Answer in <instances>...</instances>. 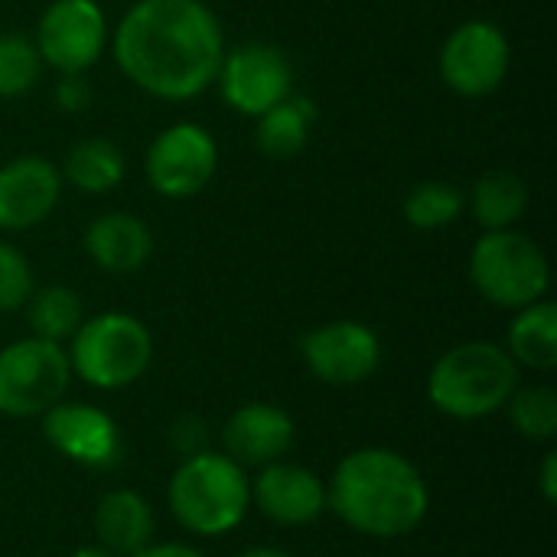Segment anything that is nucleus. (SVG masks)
Listing matches in <instances>:
<instances>
[{
    "mask_svg": "<svg viewBox=\"0 0 557 557\" xmlns=\"http://www.w3.org/2000/svg\"><path fill=\"white\" fill-rule=\"evenodd\" d=\"M297 441L294 418L268 401H248L232 411V418L222 428V447L225 457H232L242 470L248 467H268L274 460H284Z\"/></svg>",
    "mask_w": 557,
    "mask_h": 557,
    "instance_id": "16",
    "label": "nucleus"
},
{
    "mask_svg": "<svg viewBox=\"0 0 557 557\" xmlns=\"http://www.w3.org/2000/svg\"><path fill=\"white\" fill-rule=\"evenodd\" d=\"M91 525L98 535V548L111 552L114 557L137 555L140 548L153 542V532H157L150 503L134 490L104 493L95 506Z\"/></svg>",
    "mask_w": 557,
    "mask_h": 557,
    "instance_id": "18",
    "label": "nucleus"
},
{
    "mask_svg": "<svg viewBox=\"0 0 557 557\" xmlns=\"http://www.w3.org/2000/svg\"><path fill=\"white\" fill-rule=\"evenodd\" d=\"M512 428L535 444L555 441L557 437V392L552 385H529L516 388L506 401Z\"/></svg>",
    "mask_w": 557,
    "mask_h": 557,
    "instance_id": "25",
    "label": "nucleus"
},
{
    "mask_svg": "<svg viewBox=\"0 0 557 557\" xmlns=\"http://www.w3.org/2000/svg\"><path fill=\"white\" fill-rule=\"evenodd\" d=\"M62 180L72 183L78 193L88 196H104L124 183L127 160L121 147L108 137H82L69 147L65 163H62Z\"/></svg>",
    "mask_w": 557,
    "mask_h": 557,
    "instance_id": "20",
    "label": "nucleus"
},
{
    "mask_svg": "<svg viewBox=\"0 0 557 557\" xmlns=\"http://www.w3.org/2000/svg\"><path fill=\"white\" fill-rule=\"evenodd\" d=\"M238 557H294L290 552H284V548H271V545H258V548H248V552H242Z\"/></svg>",
    "mask_w": 557,
    "mask_h": 557,
    "instance_id": "31",
    "label": "nucleus"
},
{
    "mask_svg": "<svg viewBox=\"0 0 557 557\" xmlns=\"http://www.w3.org/2000/svg\"><path fill=\"white\" fill-rule=\"evenodd\" d=\"M255 121H258V127H255L258 150L271 160H290L307 147L310 131L317 124V108L310 98L290 95Z\"/></svg>",
    "mask_w": 557,
    "mask_h": 557,
    "instance_id": "22",
    "label": "nucleus"
},
{
    "mask_svg": "<svg viewBox=\"0 0 557 557\" xmlns=\"http://www.w3.org/2000/svg\"><path fill=\"white\" fill-rule=\"evenodd\" d=\"M506 352L519 369L555 372L557 369V307L552 300H535L516 310L509 323Z\"/></svg>",
    "mask_w": 557,
    "mask_h": 557,
    "instance_id": "19",
    "label": "nucleus"
},
{
    "mask_svg": "<svg viewBox=\"0 0 557 557\" xmlns=\"http://www.w3.org/2000/svg\"><path fill=\"white\" fill-rule=\"evenodd\" d=\"M215 82L222 101L235 114L261 117L264 111L294 95V65L284 49L251 39L225 49Z\"/></svg>",
    "mask_w": 557,
    "mask_h": 557,
    "instance_id": "8",
    "label": "nucleus"
},
{
    "mask_svg": "<svg viewBox=\"0 0 557 557\" xmlns=\"http://www.w3.org/2000/svg\"><path fill=\"white\" fill-rule=\"evenodd\" d=\"M539 493H542V499L548 503V506H555L557 503V454H545V460H542V470H539Z\"/></svg>",
    "mask_w": 557,
    "mask_h": 557,
    "instance_id": "29",
    "label": "nucleus"
},
{
    "mask_svg": "<svg viewBox=\"0 0 557 557\" xmlns=\"http://www.w3.org/2000/svg\"><path fill=\"white\" fill-rule=\"evenodd\" d=\"M29 294H33V268L26 255L16 245L0 242V313L23 310Z\"/></svg>",
    "mask_w": 557,
    "mask_h": 557,
    "instance_id": "27",
    "label": "nucleus"
},
{
    "mask_svg": "<svg viewBox=\"0 0 557 557\" xmlns=\"http://www.w3.org/2000/svg\"><path fill=\"white\" fill-rule=\"evenodd\" d=\"M467 209V196L460 189H454L450 183H441V180H428V183H418L405 202H401V215L411 228H421V232H437V228H447L454 225Z\"/></svg>",
    "mask_w": 557,
    "mask_h": 557,
    "instance_id": "24",
    "label": "nucleus"
},
{
    "mask_svg": "<svg viewBox=\"0 0 557 557\" xmlns=\"http://www.w3.org/2000/svg\"><path fill=\"white\" fill-rule=\"evenodd\" d=\"M251 503L268 522L300 529L326 512V483L300 463L274 460L251 483Z\"/></svg>",
    "mask_w": 557,
    "mask_h": 557,
    "instance_id": "15",
    "label": "nucleus"
},
{
    "mask_svg": "<svg viewBox=\"0 0 557 557\" xmlns=\"http://www.w3.org/2000/svg\"><path fill=\"white\" fill-rule=\"evenodd\" d=\"M219 170V144L215 137L193 121L170 124L160 131L144 157V176L153 193L166 199H193L199 196Z\"/></svg>",
    "mask_w": 557,
    "mask_h": 557,
    "instance_id": "9",
    "label": "nucleus"
},
{
    "mask_svg": "<svg viewBox=\"0 0 557 557\" xmlns=\"http://www.w3.org/2000/svg\"><path fill=\"white\" fill-rule=\"evenodd\" d=\"M26 320H29L33 336L62 346L82 326L85 304H82V297L72 287L49 284V287H39V290L29 294V300H26Z\"/></svg>",
    "mask_w": 557,
    "mask_h": 557,
    "instance_id": "23",
    "label": "nucleus"
},
{
    "mask_svg": "<svg viewBox=\"0 0 557 557\" xmlns=\"http://www.w3.org/2000/svg\"><path fill=\"white\" fill-rule=\"evenodd\" d=\"M65 557H114L111 552H104V548H75L72 555Z\"/></svg>",
    "mask_w": 557,
    "mask_h": 557,
    "instance_id": "32",
    "label": "nucleus"
},
{
    "mask_svg": "<svg viewBox=\"0 0 557 557\" xmlns=\"http://www.w3.org/2000/svg\"><path fill=\"white\" fill-rule=\"evenodd\" d=\"M72 385L69 352L59 343L26 336L0 349V414L42 418Z\"/></svg>",
    "mask_w": 557,
    "mask_h": 557,
    "instance_id": "7",
    "label": "nucleus"
},
{
    "mask_svg": "<svg viewBox=\"0 0 557 557\" xmlns=\"http://www.w3.org/2000/svg\"><path fill=\"white\" fill-rule=\"evenodd\" d=\"M519 366L506 346L470 339L447 349L428 375L431 405L457 421H480L506 408L519 388Z\"/></svg>",
    "mask_w": 557,
    "mask_h": 557,
    "instance_id": "3",
    "label": "nucleus"
},
{
    "mask_svg": "<svg viewBox=\"0 0 557 557\" xmlns=\"http://www.w3.org/2000/svg\"><path fill=\"white\" fill-rule=\"evenodd\" d=\"M307 372L333 388L362 385L382 366V339L359 320H333L300 336Z\"/></svg>",
    "mask_w": 557,
    "mask_h": 557,
    "instance_id": "12",
    "label": "nucleus"
},
{
    "mask_svg": "<svg viewBox=\"0 0 557 557\" xmlns=\"http://www.w3.org/2000/svg\"><path fill=\"white\" fill-rule=\"evenodd\" d=\"M111 49L140 91L189 101L215 85L225 36L206 0H137L117 20Z\"/></svg>",
    "mask_w": 557,
    "mask_h": 557,
    "instance_id": "1",
    "label": "nucleus"
},
{
    "mask_svg": "<svg viewBox=\"0 0 557 557\" xmlns=\"http://www.w3.org/2000/svg\"><path fill=\"white\" fill-rule=\"evenodd\" d=\"M69 343L72 375L98 392H117L140 382L153 362L150 330L121 310H104L82 320Z\"/></svg>",
    "mask_w": 557,
    "mask_h": 557,
    "instance_id": "5",
    "label": "nucleus"
},
{
    "mask_svg": "<svg viewBox=\"0 0 557 557\" xmlns=\"http://www.w3.org/2000/svg\"><path fill=\"white\" fill-rule=\"evenodd\" d=\"M82 245L95 268L108 274H134L153 255V232L140 215L101 212L88 222Z\"/></svg>",
    "mask_w": 557,
    "mask_h": 557,
    "instance_id": "17",
    "label": "nucleus"
},
{
    "mask_svg": "<svg viewBox=\"0 0 557 557\" xmlns=\"http://www.w3.org/2000/svg\"><path fill=\"white\" fill-rule=\"evenodd\" d=\"M36 52L59 75L88 72L108 49L111 29L98 0H52L36 23Z\"/></svg>",
    "mask_w": 557,
    "mask_h": 557,
    "instance_id": "10",
    "label": "nucleus"
},
{
    "mask_svg": "<svg viewBox=\"0 0 557 557\" xmlns=\"http://www.w3.org/2000/svg\"><path fill=\"white\" fill-rule=\"evenodd\" d=\"M42 437L55 454L78 467H108L121 450L114 418L85 401H59L42 414Z\"/></svg>",
    "mask_w": 557,
    "mask_h": 557,
    "instance_id": "13",
    "label": "nucleus"
},
{
    "mask_svg": "<svg viewBox=\"0 0 557 557\" xmlns=\"http://www.w3.org/2000/svg\"><path fill=\"white\" fill-rule=\"evenodd\" d=\"M467 209L483 232L512 228L529 209V186L512 170H490L473 183Z\"/></svg>",
    "mask_w": 557,
    "mask_h": 557,
    "instance_id": "21",
    "label": "nucleus"
},
{
    "mask_svg": "<svg viewBox=\"0 0 557 557\" xmlns=\"http://www.w3.org/2000/svg\"><path fill=\"white\" fill-rule=\"evenodd\" d=\"M470 284L483 300L503 310H522L545 300L552 268L545 251L516 228L483 232L470 251Z\"/></svg>",
    "mask_w": 557,
    "mask_h": 557,
    "instance_id": "6",
    "label": "nucleus"
},
{
    "mask_svg": "<svg viewBox=\"0 0 557 557\" xmlns=\"http://www.w3.org/2000/svg\"><path fill=\"white\" fill-rule=\"evenodd\" d=\"M131 557H206L202 552H196L193 545H183V542H166V545H147V548H140L137 555Z\"/></svg>",
    "mask_w": 557,
    "mask_h": 557,
    "instance_id": "30",
    "label": "nucleus"
},
{
    "mask_svg": "<svg viewBox=\"0 0 557 557\" xmlns=\"http://www.w3.org/2000/svg\"><path fill=\"white\" fill-rule=\"evenodd\" d=\"M42 72L36 42L20 33H0V98L26 95Z\"/></svg>",
    "mask_w": 557,
    "mask_h": 557,
    "instance_id": "26",
    "label": "nucleus"
},
{
    "mask_svg": "<svg viewBox=\"0 0 557 557\" xmlns=\"http://www.w3.org/2000/svg\"><path fill=\"white\" fill-rule=\"evenodd\" d=\"M326 509L352 532L392 542L424 522L431 490L421 470L398 450L362 447L336 463L326 483Z\"/></svg>",
    "mask_w": 557,
    "mask_h": 557,
    "instance_id": "2",
    "label": "nucleus"
},
{
    "mask_svg": "<svg viewBox=\"0 0 557 557\" xmlns=\"http://www.w3.org/2000/svg\"><path fill=\"white\" fill-rule=\"evenodd\" d=\"M166 506L186 532L219 539L245 522L251 509V480L232 457L202 450L173 470Z\"/></svg>",
    "mask_w": 557,
    "mask_h": 557,
    "instance_id": "4",
    "label": "nucleus"
},
{
    "mask_svg": "<svg viewBox=\"0 0 557 557\" xmlns=\"http://www.w3.org/2000/svg\"><path fill=\"white\" fill-rule=\"evenodd\" d=\"M512 65V46L493 20L460 23L441 46V78L450 91L463 98L493 95Z\"/></svg>",
    "mask_w": 557,
    "mask_h": 557,
    "instance_id": "11",
    "label": "nucleus"
},
{
    "mask_svg": "<svg viewBox=\"0 0 557 557\" xmlns=\"http://www.w3.org/2000/svg\"><path fill=\"white\" fill-rule=\"evenodd\" d=\"M62 173L52 160L23 153L0 166V232H26L52 215Z\"/></svg>",
    "mask_w": 557,
    "mask_h": 557,
    "instance_id": "14",
    "label": "nucleus"
},
{
    "mask_svg": "<svg viewBox=\"0 0 557 557\" xmlns=\"http://www.w3.org/2000/svg\"><path fill=\"white\" fill-rule=\"evenodd\" d=\"M55 101L65 111H82L91 101V91L85 88L82 75H62V82L55 85Z\"/></svg>",
    "mask_w": 557,
    "mask_h": 557,
    "instance_id": "28",
    "label": "nucleus"
}]
</instances>
